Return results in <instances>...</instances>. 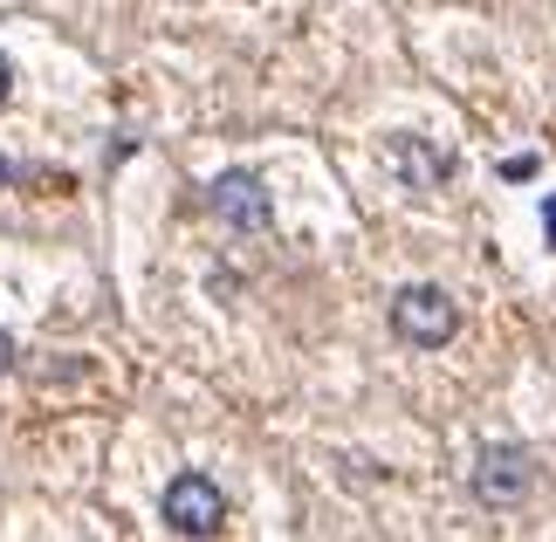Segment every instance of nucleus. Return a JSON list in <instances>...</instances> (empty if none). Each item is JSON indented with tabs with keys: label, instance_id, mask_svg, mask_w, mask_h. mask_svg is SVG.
I'll return each mask as SVG.
<instances>
[{
	"label": "nucleus",
	"instance_id": "nucleus-3",
	"mask_svg": "<svg viewBox=\"0 0 556 542\" xmlns=\"http://www.w3.org/2000/svg\"><path fill=\"white\" fill-rule=\"evenodd\" d=\"M529 481H536V461H529L522 446H488L481 461H475V494L488 508H516Z\"/></svg>",
	"mask_w": 556,
	"mask_h": 542
},
{
	"label": "nucleus",
	"instance_id": "nucleus-2",
	"mask_svg": "<svg viewBox=\"0 0 556 542\" xmlns=\"http://www.w3.org/2000/svg\"><path fill=\"white\" fill-rule=\"evenodd\" d=\"M220 515H227V502H220V488H213L206 474H179V481L165 488V529L173 535H213Z\"/></svg>",
	"mask_w": 556,
	"mask_h": 542
},
{
	"label": "nucleus",
	"instance_id": "nucleus-7",
	"mask_svg": "<svg viewBox=\"0 0 556 542\" xmlns=\"http://www.w3.org/2000/svg\"><path fill=\"white\" fill-rule=\"evenodd\" d=\"M8 364H14V337L0 330V371H8Z\"/></svg>",
	"mask_w": 556,
	"mask_h": 542
},
{
	"label": "nucleus",
	"instance_id": "nucleus-4",
	"mask_svg": "<svg viewBox=\"0 0 556 542\" xmlns=\"http://www.w3.org/2000/svg\"><path fill=\"white\" fill-rule=\"evenodd\" d=\"M206 200H213V213H220L227 227H241V234H262V227L275 220V206H268V192H262V179H254V172H220Z\"/></svg>",
	"mask_w": 556,
	"mask_h": 542
},
{
	"label": "nucleus",
	"instance_id": "nucleus-6",
	"mask_svg": "<svg viewBox=\"0 0 556 542\" xmlns=\"http://www.w3.org/2000/svg\"><path fill=\"white\" fill-rule=\"evenodd\" d=\"M543 234H549V248H556V192H549V206H543Z\"/></svg>",
	"mask_w": 556,
	"mask_h": 542
},
{
	"label": "nucleus",
	"instance_id": "nucleus-1",
	"mask_svg": "<svg viewBox=\"0 0 556 542\" xmlns=\"http://www.w3.org/2000/svg\"><path fill=\"white\" fill-rule=\"evenodd\" d=\"M392 330L405 343H419V351H440V343L460 330V310H454V295H446V289H426V281H419V289H399Z\"/></svg>",
	"mask_w": 556,
	"mask_h": 542
},
{
	"label": "nucleus",
	"instance_id": "nucleus-5",
	"mask_svg": "<svg viewBox=\"0 0 556 542\" xmlns=\"http://www.w3.org/2000/svg\"><path fill=\"white\" fill-rule=\"evenodd\" d=\"M8 97H14V62L0 55V103H8Z\"/></svg>",
	"mask_w": 556,
	"mask_h": 542
}]
</instances>
